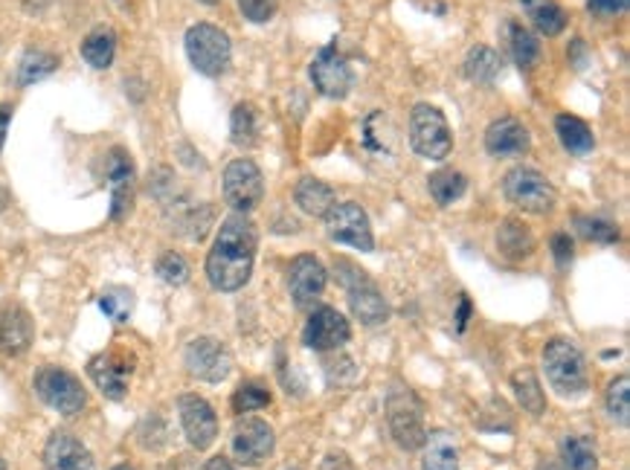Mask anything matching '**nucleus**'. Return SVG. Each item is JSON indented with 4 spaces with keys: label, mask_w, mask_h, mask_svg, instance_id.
<instances>
[{
    "label": "nucleus",
    "mask_w": 630,
    "mask_h": 470,
    "mask_svg": "<svg viewBox=\"0 0 630 470\" xmlns=\"http://www.w3.org/2000/svg\"><path fill=\"white\" fill-rule=\"evenodd\" d=\"M346 293L348 308H352V313H355V320L361 322V326L378 329V326H384V322L390 320V306H386L384 293L370 282V277H366L364 282L346 288Z\"/></svg>",
    "instance_id": "412c9836"
},
{
    "label": "nucleus",
    "mask_w": 630,
    "mask_h": 470,
    "mask_svg": "<svg viewBox=\"0 0 630 470\" xmlns=\"http://www.w3.org/2000/svg\"><path fill=\"white\" fill-rule=\"evenodd\" d=\"M32 340H36V322L30 311L18 302L0 308V354L21 358L32 349Z\"/></svg>",
    "instance_id": "f3484780"
},
{
    "label": "nucleus",
    "mask_w": 630,
    "mask_h": 470,
    "mask_svg": "<svg viewBox=\"0 0 630 470\" xmlns=\"http://www.w3.org/2000/svg\"><path fill=\"white\" fill-rule=\"evenodd\" d=\"M575 230H579L581 239L595 241V244H616L619 241V227L604 216H579Z\"/></svg>",
    "instance_id": "e433bc0d"
},
{
    "label": "nucleus",
    "mask_w": 630,
    "mask_h": 470,
    "mask_svg": "<svg viewBox=\"0 0 630 470\" xmlns=\"http://www.w3.org/2000/svg\"><path fill=\"white\" fill-rule=\"evenodd\" d=\"M534 470H567V468L561 462H555V459H541V462H538V468H534Z\"/></svg>",
    "instance_id": "09e8293b"
},
{
    "label": "nucleus",
    "mask_w": 630,
    "mask_h": 470,
    "mask_svg": "<svg viewBox=\"0 0 630 470\" xmlns=\"http://www.w3.org/2000/svg\"><path fill=\"white\" fill-rule=\"evenodd\" d=\"M532 149V134L518 117H498L485 128V151L491 157H523Z\"/></svg>",
    "instance_id": "a211bd4d"
},
{
    "label": "nucleus",
    "mask_w": 630,
    "mask_h": 470,
    "mask_svg": "<svg viewBox=\"0 0 630 470\" xmlns=\"http://www.w3.org/2000/svg\"><path fill=\"white\" fill-rule=\"evenodd\" d=\"M114 56H117V32L108 23H99L85 36L82 59L93 70H108L114 64Z\"/></svg>",
    "instance_id": "393cba45"
},
{
    "label": "nucleus",
    "mask_w": 630,
    "mask_h": 470,
    "mask_svg": "<svg viewBox=\"0 0 630 470\" xmlns=\"http://www.w3.org/2000/svg\"><path fill=\"white\" fill-rule=\"evenodd\" d=\"M184 47H186V56H189V64H193L200 76L218 79V76H224L230 70L233 41L222 27H216V23L200 21L195 23V27H189L184 38Z\"/></svg>",
    "instance_id": "20e7f679"
},
{
    "label": "nucleus",
    "mask_w": 630,
    "mask_h": 470,
    "mask_svg": "<svg viewBox=\"0 0 630 470\" xmlns=\"http://www.w3.org/2000/svg\"><path fill=\"white\" fill-rule=\"evenodd\" d=\"M552 256H555V261L561 268H567L572 261V256H575V244H572V239L567 232H555V236H552Z\"/></svg>",
    "instance_id": "a19ab883"
},
{
    "label": "nucleus",
    "mask_w": 630,
    "mask_h": 470,
    "mask_svg": "<svg viewBox=\"0 0 630 470\" xmlns=\"http://www.w3.org/2000/svg\"><path fill=\"white\" fill-rule=\"evenodd\" d=\"M319 470H355V464H352V459H348L343 450H332V453L319 462Z\"/></svg>",
    "instance_id": "37998d69"
},
{
    "label": "nucleus",
    "mask_w": 630,
    "mask_h": 470,
    "mask_svg": "<svg viewBox=\"0 0 630 470\" xmlns=\"http://www.w3.org/2000/svg\"><path fill=\"white\" fill-rule=\"evenodd\" d=\"M56 68H59V56L32 47V50L23 52L21 61H18V84H21V88H30V84L41 82V79L56 73Z\"/></svg>",
    "instance_id": "c756f323"
},
{
    "label": "nucleus",
    "mask_w": 630,
    "mask_h": 470,
    "mask_svg": "<svg viewBox=\"0 0 630 470\" xmlns=\"http://www.w3.org/2000/svg\"><path fill=\"white\" fill-rule=\"evenodd\" d=\"M47 470H97L93 453L67 430H56L45 444Z\"/></svg>",
    "instance_id": "6ab92c4d"
},
{
    "label": "nucleus",
    "mask_w": 630,
    "mask_h": 470,
    "mask_svg": "<svg viewBox=\"0 0 630 470\" xmlns=\"http://www.w3.org/2000/svg\"><path fill=\"white\" fill-rule=\"evenodd\" d=\"M184 363L186 372L204 383H222L233 372L230 349L216 337H195L193 343H186Z\"/></svg>",
    "instance_id": "6e6552de"
},
{
    "label": "nucleus",
    "mask_w": 630,
    "mask_h": 470,
    "mask_svg": "<svg viewBox=\"0 0 630 470\" xmlns=\"http://www.w3.org/2000/svg\"><path fill=\"white\" fill-rule=\"evenodd\" d=\"M308 76H312L314 88L328 99H346L348 90H352V68L348 61L343 59V52H337V47L328 44L317 52L308 64Z\"/></svg>",
    "instance_id": "f8f14e48"
},
{
    "label": "nucleus",
    "mask_w": 630,
    "mask_h": 470,
    "mask_svg": "<svg viewBox=\"0 0 630 470\" xmlns=\"http://www.w3.org/2000/svg\"><path fill=\"white\" fill-rule=\"evenodd\" d=\"M422 470H460V450L456 436L447 430H433L424 436Z\"/></svg>",
    "instance_id": "5701e85b"
},
{
    "label": "nucleus",
    "mask_w": 630,
    "mask_h": 470,
    "mask_svg": "<svg viewBox=\"0 0 630 470\" xmlns=\"http://www.w3.org/2000/svg\"><path fill=\"white\" fill-rule=\"evenodd\" d=\"M505 50L520 70H529L541 59V41L529 27L518 21L505 23Z\"/></svg>",
    "instance_id": "b1692460"
},
{
    "label": "nucleus",
    "mask_w": 630,
    "mask_h": 470,
    "mask_svg": "<svg viewBox=\"0 0 630 470\" xmlns=\"http://www.w3.org/2000/svg\"><path fill=\"white\" fill-rule=\"evenodd\" d=\"M543 372H547V381L552 383L558 396L575 398L584 396L590 389L584 354L579 351V346L564 340V337L549 340L547 349H543Z\"/></svg>",
    "instance_id": "7ed1b4c3"
},
{
    "label": "nucleus",
    "mask_w": 630,
    "mask_h": 470,
    "mask_svg": "<svg viewBox=\"0 0 630 470\" xmlns=\"http://www.w3.org/2000/svg\"><path fill=\"white\" fill-rule=\"evenodd\" d=\"M204 470H236V468H233V464L227 462L224 456H216V459H209L207 468H204Z\"/></svg>",
    "instance_id": "de8ad7c7"
},
{
    "label": "nucleus",
    "mask_w": 630,
    "mask_h": 470,
    "mask_svg": "<svg viewBox=\"0 0 630 470\" xmlns=\"http://www.w3.org/2000/svg\"><path fill=\"white\" fill-rule=\"evenodd\" d=\"M238 9H242V16H245L247 21L267 23L276 16L279 0H238Z\"/></svg>",
    "instance_id": "ea45409f"
},
{
    "label": "nucleus",
    "mask_w": 630,
    "mask_h": 470,
    "mask_svg": "<svg viewBox=\"0 0 630 470\" xmlns=\"http://www.w3.org/2000/svg\"><path fill=\"white\" fill-rule=\"evenodd\" d=\"M178 416L180 427H184L186 439L195 450H207L213 448V441L218 436V416L216 410L209 407L207 398L195 396V392H186L178 398Z\"/></svg>",
    "instance_id": "ddd939ff"
},
{
    "label": "nucleus",
    "mask_w": 630,
    "mask_h": 470,
    "mask_svg": "<svg viewBox=\"0 0 630 470\" xmlns=\"http://www.w3.org/2000/svg\"><path fill=\"white\" fill-rule=\"evenodd\" d=\"M561 464L567 470H595L599 468V456H595L590 439H584V436H567L561 441Z\"/></svg>",
    "instance_id": "72a5a7b5"
},
{
    "label": "nucleus",
    "mask_w": 630,
    "mask_h": 470,
    "mask_svg": "<svg viewBox=\"0 0 630 470\" xmlns=\"http://www.w3.org/2000/svg\"><path fill=\"white\" fill-rule=\"evenodd\" d=\"M410 146L424 160H445L453 149V134L445 113L427 102L413 104V111H410Z\"/></svg>",
    "instance_id": "39448f33"
},
{
    "label": "nucleus",
    "mask_w": 630,
    "mask_h": 470,
    "mask_svg": "<svg viewBox=\"0 0 630 470\" xmlns=\"http://www.w3.org/2000/svg\"><path fill=\"white\" fill-rule=\"evenodd\" d=\"M259 250V230L245 212H236L222 224L207 253V279L222 293L242 291L253 277Z\"/></svg>",
    "instance_id": "f257e3e1"
},
{
    "label": "nucleus",
    "mask_w": 630,
    "mask_h": 470,
    "mask_svg": "<svg viewBox=\"0 0 630 470\" xmlns=\"http://www.w3.org/2000/svg\"><path fill=\"white\" fill-rule=\"evenodd\" d=\"M505 198L514 203L523 212H532V216H547L555 209V187L543 178L541 172H534L529 166H514L512 172L505 174L503 180Z\"/></svg>",
    "instance_id": "0eeeda50"
},
{
    "label": "nucleus",
    "mask_w": 630,
    "mask_h": 470,
    "mask_svg": "<svg viewBox=\"0 0 630 470\" xmlns=\"http://www.w3.org/2000/svg\"><path fill=\"white\" fill-rule=\"evenodd\" d=\"M512 392L518 398V403L532 416H543L547 410V396H543V387L538 381V374L532 369H518L512 374Z\"/></svg>",
    "instance_id": "2f4dec72"
},
{
    "label": "nucleus",
    "mask_w": 630,
    "mask_h": 470,
    "mask_svg": "<svg viewBox=\"0 0 630 470\" xmlns=\"http://www.w3.org/2000/svg\"><path fill=\"white\" fill-rule=\"evenodd\" d=\"M274 396H270V389L262 387V383H242L236 389V396H233V410L238 416H247V412H256V410H265L270 407Z\"/></svg>",
    "instance_id": "4c0bfd02"
},
{
    "label": "nucleus",
    "mask_w": 630,
    "mask_h": 470,
    "mask_svg": "<svg viewBox=\"0 0 630 470\" xmlns=\"http://www.w3.org/2000/svg\"><path fill=\"white\" fill-rule=\"evenodd\" d=\"M198 3H204V7H216L218 0H198Z\"/></svg>",
    "instance_id": "603ef678"
},
{
    "label": "nucleus",
    "mask_w": 630,
    "mask_h": 470,
    "mask_svg": "<svg viewBox=\"0 0 630 470\" xmlns=\"http://www.w3.org/2000/svg\"><path fill=\"white\" fill-rule=\"evenodd\" d=\"M105 178L111 187V218L114 221H126L134 207V160L126 149H111L105 157Z\"/></svg>",
    "instance_id": "4468645a"
},
{
    "label": "nucleus",
    "mask_w": 630,
    "mask_h": 470,
    "mask_svg": "<svg viewBox=\"0 0 630 470\" xmlns=\"http://www.w3.org/2000/svg\"><path fill=\"white\" fill-rule=\"evenodd\" d=\"M157 277L164 279L166 284H184L186 279H189V264H186V259L180 253H175V250H169V253H164L160 259H157L155 264Z\"/></svg>",
    "instance_id": "58836bf2"
},
{
    "label": "nucleus",
    "mask_w": 630,
    "mask_h": 470,
    "mask_svg": "<svg viewBox=\"0 0 630 470\" xmlns=\"http://www.w3.org/2000/svg\"><path fill=\"white\" fill-rule=\"evenodd\" d=\"M503 73V56L494 47L476 44L465 56V76L476 84H494Z\"/></svg>",
    "instance_id": "bb28decb"
},
{
    "label": "nucleus",
    "mask_w": 630,
    "mask_h": 470,
    "mask_svg": "<svg viewBox=\"0 0 630 470\" xmlns=\"http://www.w3.org/2000/svg\"><path fill=\"white\" fill-rule=\"evenodd\" d=\"M348 337H352L348 320L341 311H334L332 306L314 308L303 329V343L314 351L341 349V346L348 343Z\"/></svg>",
    "instance_id": "2eb2a0df"
},
{
    "label": "nucleus",
    "mask_w": 630,
    "mask_h": 470,
    "mask_svg": "<svg viewBox=\"0 0 630 470\" xmlns=\"http://www.w3.org/2000/svg\"><path fill=\"white\" fill-rule=\"evenodd\" d=\"M230 448L238 464L256 468V464L267 462V459L274 456L276 448L274 427L267 424L265 418H245V421H238L236 430H233Z\"/></svg>",
    "instance_id": "9b49d317"
},
{
    "label": "nucleus",
    "mask_w": 630,
    "mask_h": 470,
    "mask_svg": "<svg viewBox=\"0 0 630 470\" xmlns=\"http://www.w3.org/2000/svg\"><path fill=\"white\" fill-rule=\"evenodd\" d=\"M590 12H599V16H619L628 9V0H587Z\"/></svg>",
    "instance_id": "79ce46f5"
},
{
    "label": "nucleus",
    "mask_w": 630,
    "mask_h": 470,
    "mask_svg": "<svg viewBox=\"0 0 630 470\" xmlns=\"http://www.w3.org/2000/svg\"><path fill=\"white\" fill-rule=\"evenodd\" d=\"M99 311L111 322H128L134 313V293L128 288H105L99 293Z\"/></svg>",
    "instance_id": "c9c22d12"
},
{
    "label": "nucleus",
    "mask_w": 630,
    "mask_h": 470,
    "mask_svg": "<svg viewBox=\"0 0 630 470\" xmlns=\"http://www.w3.org/2000/svg\"><path fill=\"white\" fill-rule=\"evenodd\" d=\"M131 369L134 363L122 354H114V351H102L97 358H90L88 374L90 381L97 383V389L105 398L111 401H122L128 396V381H131Z\"/></svg>",
    "instance_id": "dca6fc26"
},
{
    "label": "nucleus",
    "mask_w": 630,
    "mask_h": 470,
    "mask_svg": "<svg viewBox=\"0 0 630 470\" xmlns=\"http://www.w3.org/2000/svg\"><path fill=\"white\" fill-rule=\"evenodd\" d=\"M427 189H431V198L439 207H451L465 194L467 178L456 169H436V172L427 178Z\"/></svg>",
    "instance_id": "473e14b6"
},
{
    "label": "nucleus",
    "mask_w": 630,
    "mask_h": 470,
    "mask_svg": "<svg viewBox=\"0 0 630 470\" xmlns=\"http://www.w3.org/2000/svg\"><path fill=\"white\" fill-rule=\"evenodd\" d=\"M21 7L30 16H41V12H47L52 7V0H21Z\"/></svg>",
    "instance_id": "a18cd8bd"
},
{
    "label": "nucleus",
    "mask_w": 630,
    "mask_h": 470,
    "mask_svg": "<svg viewBox=\"0 0 630 470\" xmlns=\"http://www.w3.org/2000/svg\"><path fill=\"white\" fill-rule=\"evenodd\" d=\"M498 250L512 261L529 259L534 250L532 230L518 218H505L503 224L498 227Z\"/></svg>",
    "instance_id": "a878e982"
},
{
    "label": "nucleus",
    "mask_w": 630,
    "mask_h": 470,
    "mask_svg": "<svg viewBox=\"0 0 630 470\" xmlns=\"http://www.w3.org/2000/svg\"><path fill=\"white\" fill-rule=\"evenodd\" d=\"M323 221H326L328 239L337 241V244L355 247L361 253H370L372 247H375L370 216H366V209L361 207V203L355 201L334 203L332 212H328Z\"/></svg>",
    "instance_id": "1a4fd4ad"
},
{
    "label": "nucleus",
    "mask_w": 630,
    "mask_h": 470,
    "mask_svg": "<svg viewBox=\"0 0 630 470\" xmlns=\"http://www.w3.org/2000/svg\"><path fill=\"white\" fill-rule=\"evenodd\" d=\"M32 389L41 398V403H47L50 410L61 412V416H76L88 407V389L73 372L59 369V366L38 369L36 378H32Z\"/></svg>",
    "instance_id": "423d86ee"
},
{
    "label": "nucleus",
    "mask_w": 630,
    "mask_h": 470,
    "mask_svg": "<svg viewBox=\"0 0 630 470\" xmlns=\"http://www.w3.org/2000/svg\"><path fill=\"white\" fill-rule=\"evenodd\" d=\"M467 317H471V299L467 297H462V302H460V317H456V331H465V326H467Z\"/></svg>",
    "instance_id": "49530a36"
},
{
    "label": "nucleus",
    "mask_w": 630,
    "mask_h": 470,
    "mask_svg": "<svg viewBox=\"0 0 630 470\" xmlns=\"http://www.w3.org/2000/svg\"><path fill=\"white\" fill-rule=\"evenodd\" d=\"M0 470H7V462H3V459H0Z\"/></svg>",
    "instance_id": "5fc2aeb1"
},
{
    "label": "nucleus",
    "mask_w": 630,
    "mask_h": 470,
    "mask_svg": "<svg viewBox=\"0 0 630 470\" xmlns=\"http://www.w3.org/2000/svg\"><path fill=\"white\" fill-rule=\"evenodd\" d=\"M262 194H265V178L253 160L238 157L224 169V201L236 212H245V216L253 212L262 203Z\"/></svg>",
    "instance_id": "9d476101"
},
{
    "label": "nucleus",
    "mask_w": 630,
    "mask_h": 470,
    "mask_svg": "<svg viewBox=\"0 0 630 470\" xmlns=\"http://www.w3.org/2000/svg\"><path fill=\"white\" fill-rule=\"evenodd\" d=\"M558 140L570 154H590L595 149V134L593 128L587 126L584 120L572 117V113H561L555 120Z\"/></svg>",
    "instance_id": "cd10ccee"
},
{
    "label": "nucleus",
    "mask_w": 630,
    "mask_h": 470,
    "mask_svg": "<svg viewBox=\"0 0 630 470\" xmlns=\"http://www.w3.org/2000/svg\"><path fill=\"white\" fill-rule=\"evenodd\" d=\"M7 207H9V194H7V189L0 187V212H3Z\"/></svg>",
    "instance_id": "3c124183"
},
{
    "label": "nucleus",
    "mask_w": 630,
    "mask_h": 470,
    "mask_svg": "<svg viewBox=\"0 0 630 470\" xmlns=\"http://www.w3.org/2000/svg\"><path fill=\"white\" fill-rule=\"evenodd\" d=\"M259 111L253 108L250 102H242L233 108V117H230V137H233V146L238 149H253L256 142H259Z\"/></svg>",
    "instance_id": "7c9ffc66"
},
{
    "label": "nucleus",
    "mask_w": 630,
    "mask_h": 470,
    "mask_svg": "<svg viewBox=\"0 0 630 470\" xmlns=\"http://www.w3.org/2000/svg\"><path fill=\"white\" fill-rule=\"evenodd\" d=\"M114 470H134V468H131V464H117V468H114Z\"/></svg>",
    "instance_id": "864d4df0"
},
{
    "label": "nucleus",
    "mask_w": 630,
    "mask_h": 470,
    "mask_svg": "<svg viewBox=\"0 0 630 470\" xmlns=\"http://www.w3.org/2000/svg\"><path fill=\"white\" fill-rule=\"evenodd\" d=\"M386 421H390V433L401 450H419L424 444V403L415 389L407 383H390L386 392Z\"/></svg>",
    "instance_id": "f03ea898"
},
{
    "label": "nucleus",
    "mask_w": 630,
    "mask_h": 470,
    "mask_svg": "<svg viewBox=\"0 0 630 470\" xmlns=\"http://www.w3.org/2000/svg\"><path fill=\"white\" fill-rule=\"evenodd\" d=\"M171 468H175V470H198L193 464V459H186V456H184V459H178V462H175V464H171Z\"/></svg>",
    "instance_id": "8fccbe9b"
},
{
    "label": "nucleus",
    "mask_w": 630,
    "mask_h": 470,
    "mask_svg": "<svg viewBox=\"0 0 630 470\" xmlns=\"http://www.w3.org/2000/svg\"><path fill=\"white\" fill-rule=\"evenodd\" d=\"M604 410H608V416L613 418V424H619V427L630 424V381H628V374H622V378L610 381L608 396H604Z\"/></svg>",
    "instance_id": "f704fd0d"
},
{
    "label": "nucleus",
    "mask_w": 630,
    "mask_h": 470,
    "mask_svg": "<svg viewBox=\"0 0 630 470\" xmlns=\"http://www.w3.org/2000/svg\"><path fill=\"white\" fill-rule=\"evenodd\" d=\"M523 9H526L532 27H538V32L547 38L561 36L570 23L567 12L558 7L555 0H523Z\"/></svg>",
    "instance_id": "c85d7f7f"
},
{
    "label": "nucleus",
    "mask_w": 630,
    "mask_h": 470,
    "mask_svg": "<svg viewBox=\"0 0 630 470\" xmlns=\"http://www.w3.org/2000/svg\"><path fill=\"white\" fill-rule=\"evenodd\" d=\"M328 273L317 256H297L288 270V291L297 306H312L319 293L326 291Z\"/></svg>",
    "instance_id": "aec40b11"
},
{
    "label": "nucleus",
    "mask_w": 630,
    "mask_h": 470,
    "mask_svg": "<svg viewBox=\"0 0 630 470\" xmlns=\"http://www.w3.org/2000/svg\"><path fill=\"white\" fill-rule=\"evenodd\" d=\"M294 201H297V207L303 209L305 216L326 218L328 212H332L334 203H337V194H334V189L328 187L326 180L312 178V174H308V178L297 180Z\"/></svg>",
    "instance_id": "4be33fe9"
},
{
    "label": "nucleus",
    "mask_w": 630,
    "mask_h": 470,
    "mask_svg": "<svg viewBox=\"0 0 630 470\" xmlns=\"http://www.w3.org/2000/svg\"><path fill=\"white\" fill-rule=\"evenodd\" d=\"M9 120H12V104H0V151H3V142H7Z\"/></svg>",
    "instance_id": "c03bdc74"
}]
</instances>
